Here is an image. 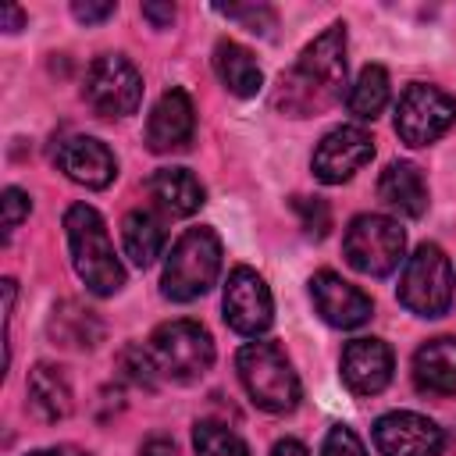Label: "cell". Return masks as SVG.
Listing matches in <instances>:
<instances>
[{"instance_id": "7c38bea8", "label": "cell", "mask_w": 456, "mask_h": 456, "mask_svg": "<svg viewBox=\"0 0 456 456\" xmlns=\"http://www.w3.org/2000/svg\"><path fill=\"white\" fill-rule=\"evenodd\" d=\"M442 445V428L420 413L395 410L374 420V449L381 456H438Z\"/></svg>"}, {"instance_id": "9a60e30c", "label": "cell", "mask_w": 456, "mask_h": 456, "mask_svg": "<svg viewBox=\"0 0 456 456\" xmlns=\"http://www.w3.org/2000/svg\"><path fill=\"white\" fill-rule=\"evenodd\" d=\"M395 370V356L381 338H353L342 349V381L353 395H378Z\"/></svg>"}, {"instance_id": "2e32d148", "label": "cell", "mask_w": 456, "mask_h": 456, "mask_svg": "<svg viewBox=\"0 0 456 456\" xmlns=\"http://www.w3.org/2000/svg\"><path fill=\"white\" fill-rule=\"evenodd\" d=\"M57 167L75 182V185H86V189H107L118 175V160L114 153L93 139V135H71L57 146L53 153Z\"/></svg>"}, {"instance_id": "cb8c5ba5", "label": "cell", "mask_w": 456, "mask_h": 456, "mask_svg": "<svg viewBox=\"0 0 456 456\" xmlns=\"http://www.w3.org/2000/svg\"><path fill=\"white\" fill-rule=\"evenodd\" d=\"M50 335L61 346L71 349H93L103 338V324L96 321L93 310H82L78 303H61L50 317Z\"/></svg>"}, {"instance_id": "ffe728a7", "label": "cell", "mask_w": 456, "mask_h": 456, "mask_svg": "<svg viewBox=\"0 0 456 456\" xmlns=\"http://www.w3.org/2000/svg\"><path fill=\"white\" fill-rule=\"evenodd\" d=\"M150 192L175 217L196 214L203 207V196H207L203 185H200V178L189 167H160V171H153L150 175Z\"/></svg>"}, {"instance_id": "277c9868", "label": "cell", "mask_w": 456, "mask_h": 456, "mask_svg": "<svg viewBox=\"0 0 456 456\" xmlns=\"http://www.w3.org/2000/svg\"><path fill=\"white\" fill-rule=\"evenodd\" d=\"M246 395L267 413H292L299 406V374L274 342H246L235 356Z\"/></svg>"}, {"instance_id": "5bb4252c", "label": "cell", "mask_w": 456, "mask_h": 456, "mask_svg": "<svg viewBox=\"0 0 456 456\" xmlns=\"http://www.w3.org/2000/svg\"><path fill=\"white\" fill-rule=\"evenodd\" d=\"M192 132H196V107H192L189 93L185 89H167L150 110L146 146L153 153H175V150L189 146Z\"/></svg>"}, {"instance_id": "ac0fdd59", "label": "cell", "mask_w": 456, "mask_h": 456, "mask_svg": "<svg viewBox=\"0 0 456 456\" xmlns=\"http://www.w3.org/2000/svg\"><path fill=\"white\" fill-rule=\"evenodd\" d=\"M378 196L385 207L399 210L403 217H424L428 210V185L417 164L410 160H392L381 178H378Z\"/></svg>"}, {"instance_id": "1f68e13d", "label": "cell", "mask_w": 456, "mask_h": 456, "mask_svg": "<svg viewBox=\"0 0 456 456\" xmlns=\"http://www.w3.org/2000/svg\"><path fill=\"white\" fill-rule=\"evenodd\" d=\"M142 18H150L157 28H167L175 21V7L171 4H142Z\"/></svg>"}, {"instance_id": "4fadbf2b", "label": "cell", "mask_w": 456, "mask_h": 456, "mask_svg": "<svg viewBox=\"0 0 456 456\" xmlns=\"http://www.w3.org/2000/svg\"><path fill=\"white\" fill-rule=\"evenodd\" d=\"M310 299L321 321H328L331 328H360L374 310L370 296L335 271H317L310 278Z\"/></svg>"}, {"instance_id": "3957f363", "label": "cell", "mask_w": 456, "mask_h": 456, "mask_svg": "<svg viewBox=\"0 0 456 456\" xmlns=\"http://www.w3.org/2000/svg\"><path fill=\"white\" fill-rule=\"evenodd\" d=\"M221 274V239L214 228H189L175 239L164 274H160V292L171 303H189L200 299Z\"/></svg>"}, {"instance_id": "484cf974", "label": "cell", "mask_w": 456, "mask_h": 456, "mask_svg": "<svg viewBox=\"0 0 456 456\" xmlns=\"http://www.w3.org/2000/svg\"><path fill=\"white\" fill-rule=\"evenodd\" d=\"M118 367H121L125 378H128L132 385H139V388H157V381L164 378L160 367H157V360H153V353H150V346H146V349H142V346H125L121 356H118Z\"/></svg>"}, {"instance_id": "d6a6232c", "label": "cell", "mask_w": 456, "mask_h": 456, "mask_svg": "<svg viewBox=\"0 0 456 456\" xmlns=\"http://www.w3.org/2000/svg\"><path fill=\"white\" fill-rule=\"evenodd\" d=\"M178 449H175V442L167 438V435H153V438H146L142 442V449H139V456H175Z\"/></svg>"}, {"instance_id": "f546056e", "label": "cell", "mask_w": 456, "mask_h": 456, "mask_svg": "<svg viewBox=\"0 0 456 456\" xmlns=\"http://www.w3.org/2000/svg\"><path fill=\"white\" fill-rule=\"evenodd\" d=\"M28 210H32L28 192H21L18 185H7V189H4V235H7V239L18 232V224L28 217Z\"/></svg>"}, {"instance_id": "9c48e42d", "label": "cell", "mask_w": 456, "mask_h": 456, "mask_svg": "<svg viewBox=\"0 0 456 456\" xmlns=\"http://www.w3.org/2000/svg\"><path fill=\"white\" fill-rule=\"evenodd\" d=\"M86 100L103 118H128L142 100V75L121 53H103L86 71Z\"/></svg>"}, {"instance_id": "f1b7e54d", "label": "cell", "mask_w": 456, "mask_h": 456, "mask_svg": "<svg viewBox=\"0 0 456 456\" xmlns=\"http://www.w3.org/2000/svg\"><path fill=\"white\" fill-rule=\"evenodd\" d=\"M321 456H367V449H363V442L356 438L353 428L335 424V428L328 431L324 445H321Z\"/></svg>"}, {"instance_id": "8992f818", "label": "cell", "mask_w": 456, "mask_h": 456, "mask_svg": "<svg viewBox=\"0 0 456 456\" xmlns=\"http://www.w3.org/2000/svg\"><path fill=\"white\" fill-rule=\"evenodd\" d=\"M399 303L417 317H442L452 303V264L442 246L424 242L406 256L399 278Z\"/></svg>"}, {"instance_id": "836d02e7", "label": "cell", "mask_w": 456, "mask_h": 456, "mask_svg": "<svg viewBox=\"0 0 456 456\" xmlns=\"http://www.w3.org/2000/svg\"><path fill=\"white\" fill-rule=\"evenodd\" d=\"M271 456H310V452H306L303 442H296V438H281V442H274Z\"/></svg>"}, {"instance_id": "e575fe53", "label": "cell", "mask_w": 456, "mask_h": 456, "mask_svg": "<svg viewBox=\"0 0 456 456\" xmlns=\"http://www.w3.org/2000/svg\"><path fill=\"white\" fill-rule=\"evenodd\" d=\"M21 21H25L21 7H14V4H4V28H7V32H18V28H21Z\"/></svg>"}, {"instance_id": "5b68a950", "label": "cell", "mask_w": 456, "mask_h": 456, "mask_svg": "<svg viewBox=\"0 0 456 456\" xmlns=\"http://www.w3.org/2000/svg\"><path fill=\"white\" fill-rule=\"evenodd\" d=\"M342 253L353 271L385 278L399 267V260L406 253V232L399 228V221H392L385 214H360L346 228Z\"/></svg>"}, {"instance_id": "4316f807", "label": "cell", "mask_w": 456, "mask_h": 456, "mask_svg": "<svg viewBox=\"0 0 456 456\" xmlns=\"http://www.w3.org/2000/svg\"><path fill=\"white\" fill-rule=\"evenodd\" d=\"M292 210L299 214L303 232H306L310 239H324V235H328V228H331V210H328L324 200H317V196H292Z\"/></svg>"}, {"instance_id": "ba28073f", "label": "cell", "mask_w": 456, "mask_h": 456, "mask_svg": "<svg viewBox=\"0 0 456 456\" xmlns=\"http://www.w3.org/2000/svg\"><path fill=\"white\" fill-rule=\"evenodd\" d=\"M452 121H456V100L438 86L413 82L395 103V132L406 146H428L442 139L452 128Z\"/></svg>"}, {"instance_id": "7a4b0ae2", "label": "cell", "mask_w": 456, "mask_h": 456, "mask_svg": "<svg viewBox=\"0 0 456 456\" xmlns=\"http://www.w3.org/2000/svg\"><path fill=\"white\" fill-rule=\"evenodd\" d=\"M64 232L75 274L86 281V289L93 296H114L125 285V267L114 253L103 217L89 203H71L64 214Z\"/></svg>"}, {"instance_id": "44dd1931", "label": "cell", "mask_w": 456, "mask_h": 456, "mask_svg": "<svg viewBox=\"0 0 456 456\" xmlns=\"http://www.w3.org/2000/svg\"><path fill=\"white\" fill-rule=\"evenodd\" d=\"M28 406L39 420L53 424L71 413V385L53 363H36L28 370Z\"/></svg>"}, {"instance_id": "8fae6325", "label": "cell", "mask_w": 456, "mask_h": 456, "mask_svg": "<svg viewBox=\"0 0 456 456\" xmlns=\"http://www.w3.org/2000/svg\"><path fill=\"white\" fill-rule=\"evenodd\" d=\"M374 157V139L370 132H363L360 125H338L331 128L317 150H314V178H321L324 185H342L349 182L367 160Z\"/></svg>"}, {"instance_id": "30bf717a", "label": "cell", "mask_w": 456, "mask_h": 456, "mask_svg": "<svg viewBox=\"0 0 456 456\" xmlns=\"http://www.w3.org/2000/svg\"><path fill=\"white\" fill-rule=\"evenodd\" d=\"M221 310H224V324L246 338H260L271 321H274V299L267 281L253 271V267H235L224 281V296H221Z\"/></svg>"}, {"instance_id": "d6986e66", "label": "cell", "mask_w": 456, "mask_h": 456, "mask_svg": "<svg viewBox=\"0 0 456 456\" xmlns=\"http://www.w3.org/2000/svg\"><path fill=\"white\" fill-rule=\"evenodd\" d=\"M214 71L224 82V89L232 96H242V100L256 96L260 86H264V71H260L256 57L242 43H235V39H221L214 46Z\"/></svg>"}, {"instance_id": "6da1fadb", "label": "cell", "mask_w": 456, "mask_h": 456, "mask_svg": "<svg viewBox=\"0 0 456 456\" xmlns=\"http://www.w3.org/2000/svg\"><path fill=\"white\" fill-rule=\"evenodd\" d=\"M346 86V25H328L314 43L303 46L296 64L281 75L274 103L289 118H310L342 100Z\"/></svg>"}, {"instance_id": "603a6c76", "label": "cell", "mask_w": 456, "mask_h": 456, "mask_svg": "<svg viewBox=\"0 0 456 456\" xmlns=\"http://www.w3.org/2000/svg\"><path fill=\"white\" fill-rule=\"evenodd\" d=\"M388 96H392V82H388V71L381 64H367L360 68L356 82L349 86L346 93V107L353 118L360 121H374L385 107H388Z\"/></svg>"}, {"instance_id": "52a82bcc", "label": "cell", "mask_w": 456, "mask_h": 456, "mask_svg": "<svg viewBox=\"0 0 456 456\" xmlns=\"http://www.w3.org/2000/svg\"><path fill=\"white\" fill-rule=\"evenodd\" d=\"M150 353L164 378L196 381L214 367V338L196 321H167L150 335Z\"/></svg>"}, {"instance_id": "e0dca14e", "label": "cell", "mask_w": 456, "mask_h": 456, "mask_svg": "<svg viewBox=\"0 0 456 456\" xmlns=\"http://www.w3.org/2000/svg\"><path fill=\"white\" fill-rule=\"evenodd\" d=\"M413 385L424 395H456V335L428 338L413 353Z\"/></svg>"}, {"instance_id": "83f0119b", "label": "cell", "mask_w": 456, "mask_h": 456, "mask_svg": "<svg viewBox=\"0 0 456 456\" xmlns=\"http://www.w3.org/2000/svg\"><path fill=\"white\" fill-rule=\"evenodd\" d=\"M214 11L242 21L249 32H260V36H267L274 28V11L267 4H228V7H214Z\"/></svg>"}, {"instance_id": "4dcf8cb0", "label": "cell", "mask_w": 456, "mask_h": 456, "mask_svg": "<svg viewBox=\"0 0 456 456\" xmlns=\"http://www.w3.org/2000/svg\"><path fill=\"white\" fill-rule=\"evenodd\" d=\"M71 14H75L78 21H86V25H96V21H107V18L114 14V4H110V0H107V4H89V0L82 4V0H75V4H71Z\"/></svg>"}, {"instance_id": "d590c367", "label": "cell", "mask_w": 456, "mask_h": 456, "mask_svg": "<svg viewBox=\"0 0 456 456\" xmlns=\"http://www.w3.org/2000/svg\"><path fill=\"white\" fill-rule=\"evenodd\" d=\"M28 456H89V452H82V449H75V445H53V449H36V452H28Z\"/></svg>"}, {"instance_id": "d4e9b609", "label": "cell", "mask_w": 456, "mask_h": 456, "mask_svg": "<svg viewBox=\"0 0 456 456\" xmlns=\"http://www.w3.org/2000/svg\"><path fill=\"white\" fill-rule=\"evenodd\" d=\"M192 445H196V456H249V445L217 420H196Z\"/></svg>"}, {"instance_id": "7402d4cb", "label": "cell", "mask_w": 456, "mask_h": 456, "mask_svg": "<svg viewBox=\"0 0 456 456\" xmlns=\"http://www.w3.org/2000/svg\"><path fill=\"white\" fill-rule=\"evenodd\" d=\"M121 246L135 267H150L164 249V224L150 210H128L121 221Z\"/></svg>"}]
</instances>
